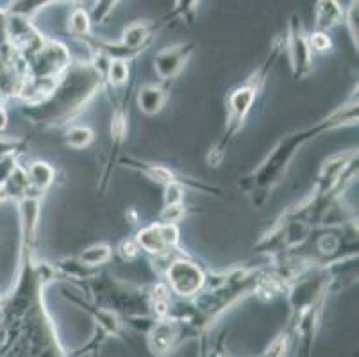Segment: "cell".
I'll return each mask as SVG.
<instances>
[{"label":"cell","instance_id":"1","mask_svg":"<svg viewBox=\"0 0 359 357\" xmlns=\"http://www.w3.org/2000/svg\"><path fill=\"white\" fill-rule=\"evenodd\" d=\"M168 277L174 290L181 295H194L204 281L202 271L191 263H184V261H179L170 268Z\"/></svg>","mask_w":359,"mask_h":357},{"label":"cell","instance_id":"2","mask_svg":"<svg viewBox=\"0 0 359 357\" xmlns=\"http://www.w3.org/2000/svg\"><path fill=\"white\" fill-rule=\"evenodd\" d=\"M191 45H177V47L165 48L161 54L156 58V70H158L159 77L168 79L174 77L182 65L186 63V58L190 55Z\"/></svg>","mask_w":359,"mask_h":357},{"label":"cell","instance_id":"3","mask_svg":"<svg viewBox=\"0 0 359 357\" xmlns=\"http://www.w3.org/2000/svg\"><path fill=\"white\" fill-rule=\"evenodd\" d=\"M344 18V9L338 0H318L316 2V27L331 29Z\"/></svg>","mask_w":359,"mask_h":357},{"label":"cell","instance_id":"4","mask_svg":"<svg viewBox=\"0 0 359 357\" xmlns=\"http://www.w3.org/2000/svg\"><path fill=\"white\" fill-rule=\"evenodd\" d=\"M150 36V24L149 22H135L123 31V47L127 50H135L140 48L145 39Z\"/></svg>","mask_w":359,"mask_h":357},{"label":"cell","instance_id":"5","mask_svg":"<svg viewBox=\"0 0 359 357\" xmlns=\"http://www.w3.org/2000/svg\"><path fill=\"white\" fill-rule=\"evenodd\" d=\"M140 107L145 111L147 114H154L161 109V106L165 104V93H163L161 88H156L152 84L143 88L140 91Z\"/></svg>","mask_w":359,"mask_h":357},{"label":"cell","instance_id":"6","mask_svg":"<svg viewBox=\"0 0 359 357\" xmlns=\"http://www.w3.org/2000/svg\"><path fill=\"white\" fill-rule=\"evenodd\" d=\"M68 29H70L74 34H88L90 32V16L84 9L77 8L70 15V22H68Z\"/></svg>","mask_w":359,"mask_h":357},{"label":"cell","instance_id":"7","mask_svg":"<svg viewBox=\"0 0 359 357\" xmlns=\"http://www.w3.org/2000/svg\"><path fill=\"white\" fill-rule=\"evenodd\" d=\"M152 339H154V349H158L159 352L168 349V346L172 345V339H174V336L170 332L168 323H161V325L156 327Z\"/></svg>","mask_w":359,"mask_h":357},{"label":"cell","instance_id":"8","mask_svg":"<svg viewBox=\"0 0 359 357\" xmlns=\"http://www.w3.org/2000/svg\"><path fill=\"white\" fill-rule=\"evenodd\" d=\"M107 260H109V248H107L106 245L93 247L83 254V261L90 264V267H93V264H100Z\"/></svg>","mask_w":359,"mask_h":357},{"label":"cell","instance_id":"9","mask_svg":"<svg viewBox=\"0 0 359 357\" xmlns=\"http://www.w3.org/2000/svg\"><path fill=\"white\" fill-rule=\"evenodd\" d=\"M67 142L68 145L81 149V147L88 145V143L91 142V130L84 129V127H75V129H72L70 133H68Z\"/></svg>","mask_w":359,"mask_h":357},{"label":"cell","instance_id":"10","mask_svg":"<svg viewBox=\"0 0 359 357\" xmlns=\"http://www.w3.org/2000/svg\"><path fill=\"white\" fill-rule=\"evenodd\" d=\"M118 2L120 0H97L95 8H93V16H95L97 22H102Z\"/></svg>","mask_w":359,"mask_h":357},{"label":"cell","instance_id":"11","mask_svg":"<svg viewBox=\"0 0 359 357\" xmlns=\"http://www.w3.org/2000/svg\"><path fill=\"white\" fill-rule=\"evenodd\" d=\"M109 77L113 84H122L127 79V65L123 61H115L109 67Z\"/></svg>","mask_w":359,"mask_h":357},{"label":"cell","instance_id":"12","mask_svg":"<svg viewBox=\"0 0 359 357\" xmlns=\"http://www.w3.org/2000/svg\"><path fill=\"white\" fill-rule=\"evenodd\" d=\"M309 45H311V48H315V50H327L331 41H329V38L324 32H316V34L311 36V39H309Z\"/></svg>","mask_w":359,"mask_h":357},{"label":"cell","instance_id":"13","mask_svg":"<svg viewBox=\"0 0 359 357\" xmlns=\"http://www.w3.org/2000/svg\"><path fill=\"white\" fill-rule=\"evenodd\" d=\"M123 255H129V257H135L136 254H138V248L135 247V245H130V243H126L123 245Z\"/></svg>","mask_w":359,"mask_h":357},{"label":"cell","instance_id":"14","mask_svg":"<svg viewBox=\"0 0 359 357\" xmlns=\"http://www.w3.org/2000/svg\"><path fill=\"white\" fill-rule=\"evenodd\" d=\"M6 126V113L2 109H0V129Z\"/></svg>","mask_w":359,"mask_h":357}]
</instances>
